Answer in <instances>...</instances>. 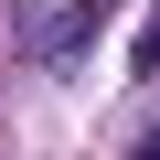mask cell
<instances>
[{
	"label": "cell",
	"mask_w": 160,
	"mask_h": 160,
	"mask_svg": "<svg viewBox=\"0 0 160 160\" xmlns=\"http://www.w3.org/2000/svg\"><path fill=\"white\" fill-rule=\"evenodd\" d=\"M139 160H160V128H149V139H139Z\"/></svg>",
	"instance_id": "1"
}]
</instances>
